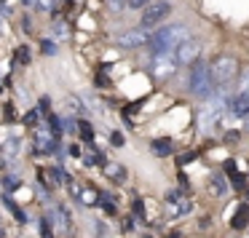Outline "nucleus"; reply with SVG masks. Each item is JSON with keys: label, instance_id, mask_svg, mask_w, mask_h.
<instances>
[{"label": "nucleus", "instance_id": "1", "mask_svg": "<svg viewBox=\"0 0 249 238\" xmlns=\"http://www.w3.org/2000/svg\"><path fill=\"white\" fill-rule=\"evenodd\" d=\"M190 40V33L185 24H169V27H161L156 30L150 40V49H153V56H163V54H174L179 46Z\"/></svg>", "mask_w": 249, "mask_h": 238}, {"label": "nucleus", "instance_id": "2", "mask_svg": "<svg viewBox=\"0 0 249 238\" xmlns=\"http://www.w3.org/2000/svg\"><path fill=\"white\" fill-rule=\"evenodd\" d=\"M188 88H190V94H196V97H201V99L212 97V91H214V81H212V72H209V67H206L201 59L196 62L193 67H190Z\"/></svg>", "mask_w": 249, "mask_h": 238}, {"label": "nucleus", "instance_id": "3", "mask_svg": "<svg viewBox=\"0 0 249 238\" xmlns=\"http://www.w3.org/2000/svg\"><path fill=\"white\" fill-rule=\"evenodd\" d=\"M209 72H212V81H214V86L231 83L233 78L238 75V62L233 59V56L222 54V56H217V59L209 65Z\"/></svg>", "mask_w": 249, "mask_h": 238}, {"label": "nucleus", "instance_id": "4", "mask_svg": "<svg viewBox=\"0 0 249 238\" xmlns=\"http://www.w3.org/2000/svg\"><path fill=\"white\" fill-rule=\"evenodd\" d=\"M150 40H153L150 30L137 27V30H129V33L118 35V38H115V46H121V49H140V46H147Z\"/></svg>", "mask_w": 249, "mask_h": 238}, {"label": "nucleus", "instance_id": "5", "mask_svg": "<svg viewBox=\"0 0 249 238\" xmlns=\"http://www.w3.org/2000/svg\"><path fill=\"white\" fill-rule=\"evenodd\" d=\"M169 14H172V3H169V0H158L156 6L145 8V14H142V27H156V24H161Z\"/></svg>", "mask_w": 249, "mask_h": 238}, {"label": "nucleus", "instance_id": "6", "mask_svg": "<svg viewBox=\"0 0 249 238\" xmlns=\"http://www.w3.org/2000/svg\"><path fill=\"white\" fill-rule=\"evenodd\" d=\"M220 113H222V97L220 99H209V102L201 107V113H198V129L209 131L212 120H220Z\"/></svg>", "mask_w": 249, "mask_h": 238}, {"label": "nucleus", "instance_id": "7", "mask_svg": "<svg viewBox=\"0 0 249 238\" xmlns=\"http://www.w3.org/2000/svg\"><path fill=\"white\" fill-rule=\"evenodd\" d=\"M198 56H201V43L198 40H185L182 46H179L177 51H174V59H177V65H190L193 67L196 62H198Z\"/></svg>", "mask_w": 249, "mask_h": 238}, {"label": "nucleus", "instance_id": "8", "mask_svg": "<svg viewBox=\"0 0 249 238\" xmlns=\"http://www.w3.org/2000/svg\"><path fill=\"white\" fill-rule=\"evenodd\" d=\"M177 67L179 65H177V59H174V54L153 56V75H156V78H169Z\"/></svg>", "mask_w": 249, "mask_h": 238}, {"label": "nucleus", "instance_id": "9", "mask_svg": "<svg viewBox=\"0 0 249 238\" xmlns=\"http://www.w3.org/2000/svg\"><path fill=\"white\" fill-rule=\"evenodd\" d=\"M166 209H169V214H172V217H182V214H188L193 206H190V201H185L179 193H169Z\"/></svg>", "mask_w": 249, "mask_h": 238}, {"label": "nucleus", "instance_id": "10", "mask_svg": "<svg viewBox=\"0 0 249 238\" xmlns=\"http://www.w3.org/2000/svg\"><path fill=\"white\" fill-rule=\"evenodd\" d=\"M231 110H233V115H238V118H249V94H238V97L231 102Z\"/></svg>", "mask_w": 249, "mask_h": 238}, {"label": "nucleus", "instance_id": "11", "mask_svg": "<svg viewBox=\"0 0 249 238\" xmlns=\"http://www.w3.org/2000/svg\"><path fill=\"white\" fill-rule=\"evenodd\" d=\"M105 174H107V179H113V182H126V169L121 166V163H105Z\"/></svg>", "mask_w": 249, "mask_h": 238}, {"label": "nucleus", "instance_id": "12", "mask_svg": "<svg viewBox=\"0 0 249 238\" xmlns=\"http://www.w3.org/2000/svg\"><path fill=\"white\" fill-rule=\"evenodd\" d=\"M150 150L156 153V155H161V158H169L172 155V142L169 139H153Z\"/></svg>", "mask_w": 249, "mask_h": 238}, {"label": "nucleus", "instance_id": "13", "mask_svg": "<svg viewBox=\"0 0 249 238\" xmlns=\"http://www.w3.org/2000/svg\"><path fill=\"white\" fill-rule=\"evenodd\" d=\"M209 187H212V193H214V195H225V193H228L225 177H222V174H214V177L209 179Z\"/></svg>", "mask_w": 249, "mask_h": 238}, {"label": "nucleus", "instance_id": "14", "mask_svg": "<svg viewBox=\"0 0 249 238\" xmlns=\"http://www.w3.org/2000/svg\"><path fill=\"white\" fill-rule=\"evenodd\" d=\"M249 225V206H241L233 217V227H247Z\"/></svg>", "mask_w": 249, "mask_h": 238}, {"label": "nucleus", "instance_id": "15", "mask_svg": "<svg viewBox=\"0 0 249 238\" xmlns=\"http://www.w3.org/2000/svg\"><path fill=\"white\" fill-rule=\"evenodd\" d=\"M78 134H81V139L91 142V139H94V129H91V123H89V120H81V123H78Z\"/></svg>", "mask_w": 249, "mask_h": 238}, {"label": "nucleus", "instance_id": "16", "mask_svg": "<svg viewBox=\"0 0 249 238\" xmlns=\"http://www.w3.org/2000/svg\"><path fill=\"white\" fill-rule=\"evenodd\" d=\"M225 169H228V174H231L233 185H236V187H244V177H241V174H236V166H233V161H228Z\"/></svg>", "mask_w": 249, "mask_h": 238}, {"label": "nucleus", "instance_id": "17", "mask_svg": "<svg viewBox=\"0 0 249 238\" xmlns=\"http://www.w3.org/2000/svg\"><path fill=\"white\" fill-rule=\"evenodd\" d=\"M17 59L22 62V65H30V49L27 46H19L17 49Z\"/></svg>", "mask_w": 249, "mask_h": 238}, {"label": "nucleus", "instance_id": "18", "mask_svg": "<svg viewBox=\"0 0 249 238\" xmlns=\"http://www.w3.org/2000/svg\"><path fill=\"white\" fill-rule=\"evenodd\" d=\"M81 201L83 204H97V193L94 190H81Z\"/></svg>", "mask_w": 249, "mask_h": 238}, {"label": "nucleus", "instance_id": "19", "mask_svg": "<svg viewBox=\"0 0 249 238\" xmlns=\"http://www.w3.org/2000/svg\"><path fill=\"white\" fill-rule=\"evenodd\" d=\"M110 142H113L115 147H121L124 145V134H121V131H113V134H110Z\"/></svg>", "mask_w": 249, "mask_h": 238}, {"label": "nucleus", "instance_id": "20", "mask_svg": "<svg viewBox=\"0 0 249 238\" xmlns=\"http://www.w3.org/2000/svg\"><path fill=\"white\" fill-rule=\"evenodd\" d=\"M147 3H150V0H126V6L129 8H145Z\"/></svg>", "mask_w": 249, "mask_h": 238}, {"label": "nucleus", "instance_id": "21", "mask_svg": "<svg viewBox=\"0 0 249 238\" xmlns=\"http://www.w3.org/2000/svg\"><path fill=\"white\" fill-rule=\"evenodd\" d=\"M134 214L140 217V220H145V209H142V201H134Z\"/></svg>", "mask_w": 249, "mask_h": 238}, {"label": "nucleus", "instance_id": "22", "mask_svg": "<svg viewBox=\"0 0 249 238\" xmlns=\"http://www.w3.org/2000/svg\"><path fill=\"white\" fill-rule=\"evenodd\" d=\"M43 51L46 54H56V46L51 43V40H43Z\"/></svg>", "mask_w": 249, "mask_h": 238}, {"label": "nucleus", "instance_id": "23", "mask_svg": "<svg viewBox=\"0 0 249 238\" xmlns=\"http://www.w3.org/2000/svg\"><path fill=\"white\" fill-rule=\"evenodd\" d=\"M124 6H126V0H110V8H113V11H121Z\"/></svg>", "mask_w": 249, "mask_h": 238}, {"label": "nucleus", "instance_id": "24", "mask_svg": "<svg viewBox=\"0 0 249 238\" xmlns=\"http://www.w3.org/2000/svg\"><path fill=\"white\" fill-rule=\"evenodd\" d=\"M244 129H247V131H249V118H247V123H244Z\"/></svg>", "mask_w": 249, "mask_h": 238}, {"label": "nucleus", "instance_id": "25", "mask_svg": "<svg viewBox=\"0 0 249 238\" xmlns=\"http://www.w3.org/2000/svg\"><path fill=\"white\" fill-rule=\"evenodd\" d=\"M145 238H150V236H145Z\"/></svg>", "mask_w": 249, "mask_h": 238}]
</instances>
